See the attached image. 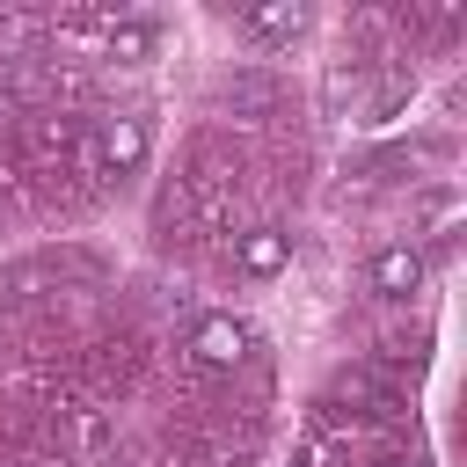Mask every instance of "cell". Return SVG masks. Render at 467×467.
<instances>
[{"mask_svg": "<svg viewBox=\"0 0 467 467\" xmlns=\"http://www.w3.org/2000/svg\"><path fill=\"white\" fill-rule=\"evenodd\" d=\"M153 153V124L139 109H117V117H88V139H80V168L88 175H139Z\"/></svg>", "mask_w": 467, "mask_h": 467, "instance_id": "obj_1", "label": "cell"}, {"mask_svg": "<svg viewBox=\"0 0 467 467\" xmlns=\"http://www.w3.org/2000/svg\"><path fill=\"white\" fill-rule=\"evenodd\" d=\"M248 350H255V336H248V321H234V314H197L190 336H182V358H190L197 372H234V365H248Z\"/></svg>", "mask_w": 467, "mask_h": 467, "instance_id": "obj_2", "label": "cell"}, {"mask_svg": "<svg viewBox=\"0 0 467 467\" xmlns=\"http://www.w3.org/2000/svg\"><path fill=\"white\" fill-rule=\"evenodd\" d=\"M212 102L226 109V117H248V124H270V117H285V102H292V88L277 80V73H226L219 88H212Z\"/></svg>", "mask_w": 467, "mask_h": 467, "instance_id": "obj_3", "label": "cell"}, {"mask_svg": "<svg viewBox=\"0 0 467 467\" xmlns=\"http://www.w3.org/2000/svg\"><path fill=\"white\" fill-rule=\"evenodd\" d=\"M423 277H431V255H423L416 241H387V248L365 263L372 299H409V292H423Z\"/></svg>", "mask_w": 467, "mask_h": 467, "instance_id": "obj_4", "label": "cell"}, {"mask_svg": "<svg viewBox=\"0 0 467 467\" xmlns=\"http://www.w3.org/2000/svg\"><path fill=\"white\" fill-rule=\"evenodd\" d=\"M306 22H314V7H306V0H263V7H241V15H234V29H241L248 44H263V51L299 44V36H306Z\"/></svg>", "mask_w": 467, "mask_h": 467, "instance_id": "obj_5", "label": "cell"}, {"mask_svg": "<svg viewBox=\"0 0 467 467\" xmlns=\"http://www.w3.org/2000/svg\"><path fill=\"white\" fill-rule=\"evenodd\" d=\"M328 401H350L358 416H401V387H394V372H379V365L336 372V379H328Z\"/></svg>", "mask_w": 467, "mask_h": 467, "instance_id": "obj_6", "label": "cell"}, {"mask_svg": "<svg viewBox=\"0 0 467 467\" xmlns=\"http://www.w3.org/2000/svg\"><path fill=\"white\" fill-rule=\"evenodd\" d=\"M285 263H292V234H285V226H270V219H263V226H248V234L234 241V270H241V277H277Z\"/></svg>", "mask_w": 467, "mask_h": 467, "instance_id": "obj_7", "label": "cell"}, {"mask_svg": "<svg viewBox=\"0 0 467 467\" xmlns=\"http://www.w3.org/2000/svg\"><path fill=\"white\" fill-rule=\"evenodd\" d=\"M153 44H161V29H153L146 15H109V22H102V51H109L117 66H146Z\"/></svg>", "mask_w": 467, "mask_h": 467, "instance_id": "obj_8", "label": "cell"}, {"mask_svg": "<svg viewBox=\"0 0 467 467\" xmlns=\"http://www.w3.org/2000/svg\"><path fill=\"white\" fill-rule=\"evenodd\" d=\"M109 445V416L102 409H73V452H102Z\"/></svg>", "mask_w": 467, "mask_h": 467, "instance_id": "obj_9", "label": "cell"}, {"mask_svg": "<svg viewBox=\"0 0 467 467\" xmlns=\"http://www.w3.org/2000/svg\"><path fill=\"white\" fill-rule=\"evenodd\" d=\"M44 29H51V22H36V15H0V51L15 58V51H29Z\"/></svg>", "mask_w": 467, "mask_h": 467, "instance_id": "obj_10", "label": "cell"}, {"mask_svg": "<svg viewBox=\"0 0 467 467\" xmlns=\"http://www.w3.org/2000/svg\"><path fill=\"white\" fill-rule=\"evenodd\" d=\"M379 467H423V460H409V452H401V460H379Z\"/></svg>", "mask_w": 467, "mask_h": 467, "instance_id": "obj_11", "label": "cell"}, {"mask_svg": "<svg viewBox=\"0 0 467 467\" xmlns=\"http://www.w3.org/2000/svg\"><path fill=\"white\" fill-rule=\"evenodd\" d=\"M292 467H314V460H306V452H299V460H292Z\"/></svg>", "mask_w": 467, "mask_h": 467, "instance_id": "obj_12", "label": "cell"}]
</instances>
